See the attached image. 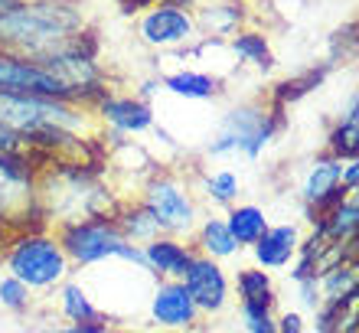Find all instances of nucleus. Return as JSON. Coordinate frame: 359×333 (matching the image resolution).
<instances>
[{"label":"nucleus","mask_w":359,"mask_h":333,"mask_svg":"<svg viewBox=\"0 0 359 333\" xmlns=\"http://www.w3.org/2000/svg\"><path fill=\"white\" fill-rule=\"evenodd\" d=\"M242 320H245L248 333H278V320L271 317V307L242 304Z\"/></svg>","instance_id":"26"},{"label":"nucleus","mask_w":359,"mask_h":333,"mask_svg":"<svg viewBox=\"0 0 359 333\" xmlns=\"http://www.w3.org/2000/svg\"><path fill=\"white\" fill-rule=\"evenodd\" d=\"M0 304L10 307V311H23L29 304V287L13 275L0 278Z\"/></svg>","instance_id":"25"},{"label":"nucleus","mask_w":359,"mask_h":333,"mask_svg":"<svg viewBox=\"0 0 359 333\" xmlns=\"http://www.w3.org/2000/svg\"><path fill=\"white\" fill-rule=\"evenodd\" d=\"M340 177H343V161H337L333 154L320 157V161L311 167L307 180H304V203H307L311 210H317V216L333 210V206L346 196Z\"/></svg>","instance_id":"10"},{"label":"nucleus","mask_w":359,"mask_h":333,"mask_svg":"<svg viewBox=\"0 0 359 333\" xmlns=\"http://www.w3.org/2000/svg\"><path fill=\"white\" fill-rule=\"evenodd\" d=\"M180 281L189 291V297L196 301L199 311H222V304L229 297V281L222 275V268L216 265V258L196 255Z\"/></svg>","instance_id":"7"},{"label":"nucleus","mask_w":359,"mask_h":333,"mask_svg":"<svg viewBox=\"0 0 359 333\" xmlns=\"http://www.w3.org/2000/svg\"><path fill=\"white\" fill-rule=\"evenodd\" d=\"M56 333H121V330H111L108 324H76V327H66V330H56Z\"/></svg>","instance_id":"30"},{"label":"nucleus","mask_w":359,"mask_h":333,"mask_svg":"<svg viewBox=\"0 0 359 333\" xmlns=\"http://www.w3.org/2000/svg\"><path fill=\"white\" fill-rule=\"evenodd\" d=\"M238 20H242V7H209L206 13H203V23H206L209 29H216V33H229V29L236 27Z\"/></svg>","instance_id":"27"},{"label":"nucleus","mask_w":359,"mask_h":333,"mask_svg":"<svg viewBox=\"0 0 359 333\" xmlns=\"http://www.w3.org/2000/svg\"><path fill=\"white\" fill-rule=\"evenodd\" d=\"M343 190H359V154L353 157V161H343Z\"/></svg>","instance_id":"29"},{"label":"nucleus","mask_w":359,"mask_h":333,"mask_svg":"<svg viewBox=\"0 0 359 333\" xmlns=\"http://www.w3.org/2000/svg\"><path fill=\"white\" fill-rule=\"evenodd\" d=\"M359 330V291L337 304H320L317 333H356Z\"/></svg>","instance_id":"15"},{"label":"nucleus","mask_w":359,"mask_h":333,"mask_svg":"<svg viewBox=\"0 0 359 333\" xmlns=\"http://www.w3.org/2000/svg\"><path fill=\"white\" fill-rule=\"evenodd\" d=\"M238 297L242 304H255V307H271L274 304V291H271V278L258 268H245L238 271Z\"/></svg>","instance_id":"20"},{"label":"nucleus","mask_w":359,"mask_h":333,"mask_svg":"<svg viewBox=\"0 0 359 333\" xmlns=\"http://www.w3.org/2000/svg\"><path fill=\"white\" fill-rule=\"evenodd\" d=\"M151 317L161 327H167V330H189V327H196L199 307H196V301L189 297V291L183 287L180 278H167V281L154 291Z\"/></svg>","instance_id":"8"},{"label":"nucleus","mask_w":359,"mask_h":333,"mask_svg":"<svg viewBox=\"0 0 359 333\" xmlns=\"http://www.w3.org/2000/svg\"><path fill=\"white\" fill-rule=\"evenodd\" d=\"M79 33L82 17L62 0H17L0 13V53L33 62L69 49Z\"/></svg>","instance_id":"1"},{"label":"nucleus","mask_w":359,"mask_h":333,"mask_svg":"<svg viewBox=\"0 0 359 333\" xmlns=\"http://www.w3.org/2000/svg\"><path fill=\"white\" fill-rule=\"evenodd\" d=\"M193 29H196L193 17L187 13V7H177V4H157L141 20V36L151 46H180L193 36Z\"/></svg>","instance_id":"9"},{"label":"nucleus","mask_w":359,"mask_h":333,"mask_svg":"<svg viewBox=\"0 0 359 333\" xmlns=\"http://www.w3.org/2000/svg\"><path fill=\"white\" fill-rule=\"evenodd\" d=\"M278 333H301V317L297 314H284L278 320Z\"/></svg>","instance_id":"31"},{"label":"nucleus","mask_w":359,"mask_h":333,"mask_svg":"<svg viewBox=\"0 0 359 333\" xmlns=\"http://www.w3.org/2000/svg\"><path fill=\"white\" fill-rule=\"evenodd\" d=\"M56 238L72 265H95V261H104V258H124V261L147 268L144 248L131 245L124 238L114 216H92V219L66 222V226H59Z\"/></svg>","instance_id":"2"},{"label":"nucleus","mask_w":359,"mask_h":333,"mask_svg":"<svg viewBox=\"0 0 359 333\" xmlns=\"http://www.w3.org/2000/svg\"><path fill=\"white\" fill-rule=\"evenodd\" d=\"M46 163L33 154H4L0 157V222H23L39 216L36 170Z\"/></svg>","instance_id":"4"},{"label":"nucleus","mask_w":359,"mask_h":333,"mask_svg":"<svg viewBox=\"0 0 359 333\" xmlns=\"http://www.w3.org/2000/svg\"><path fill=\"white\" fill-rule=\"evenodd\" d=\"M274 128H278V121H274L271 111H265V108H258V105H242L222 118L216 137H212V144H209L206 151L212 157H222V154L258 157L262 147L271 141Z\"/></svg>","instance_id":"5"},{"label":"nucleus","mask_w":359,"mask_h":333,"mask_svg":"<svg viewBox=\"0 0 359 333\" xmlns=\"http://www.w3.org/2000/svg\"><path fill=\"white\" fill-rule=\"evenodd\" d=\"M59 304H62V314L72 320V324H102V314H98V307L88 301V294L82 291L79 285H62L59 291Z\"/></svg>","instance_id":"19"},{"label":"nucleus","mask_w":359,"mask_h":333,"mask_svg":"<svg viewBox=\"0 0 359 333\" xmlns=\"http://www.w3.org/2000/svg\"><path fill=\"white\" fill-rule=\"evenodd\" d=\"M141 206L154 216L163 236H187L196 226V203L189 190L177 177H167V173H157L144 183Z\"/></svg>","instance_id":"6"},{"label":"nucleus","mask_w":359,"mask_h":333,"mask_svg":"<svg viewBox=\"0 0 359 333\" xmlns=\"http://www.w3.org/2000/svg\"><path fill=\"white\" fill-rule=\"evenodd\" d=\"M226 226H229V232H232V238L238 242V248H242V245H255L258 238L265 236L268 219L258 206H236V210L226 216Z\"/></svg>","instance_id":"17"},{"label":"nucleus","mask_w":359,"mask_h":333,"mask_svg":"<svg viewBox=\"0 0 359 333\" xmlns=\"http://www.w3.org/2000/svg\"><path fill=\"white\" fill-rule=\"evenodd\" d=\"M163 86L170 88L173 95L183 98H212L216 95V82L203 72H177V76H167Z\"/></svg>","instance_id":"21"},{"label":"nucleus","mask_w":359,"mask_h":333,"mask_svg":"<svg viewBox=\"0 0 359 333\" xmlns=\"http://www.w3.org/2000/svg\"><path fill=\"white\" fill-rule=\"evenodd\" d=\"M353 291H359V258L340 261V265H333L330 271H323V275L317 278L320 304H337L343 297H350Z\"/></svg>","instance_id":"14"},{"label":"nucleus","mask_w":359,"mask_h":333,"mask_svg":"<svg viewBox=\"0 0 359 333\" xmlns=\"http://www.w3.org/2000/svg\"><path fill=\"white\" fill-rule=\"evenodd\" d=\"M95 114H98V121H104L118 134H137V131H147L154 124V111L144 102H137V98L102 95L95 102Z\"/></svg>","instance_id":"11"},{"label":"nucleus","mask_w":359,"mask_h":333,"mask_svg":"<svg viewBox=\"0 0 359 333\" xmlns=\"http://www.w3.org/2000/svg\"><path fill=\"white\" fill-rule=\"evenodd\" d=\"M114 222H118V229L124 232V238L131 242V245H147L151 238L163 236L161 226L154 222V216L147 210H144L141 203H134V206H121V210L114 212Z\"/></svg>","instance_id":"16"},{"label":"nucleus","mask_w":359,"mask_h":333,"mask_svg":"<svg viewBox=\"0 0 359 333\" xmlns=\"http://www.w3.org/2000/svg\"><path fill=\"white\" fill-rule=\"evenodd\" d=\"M330 154L337 161H353L359 154V128L350 121H340L330 131Z\"/></svg>","instance_id":"22"},{"label":"nucleus","mask_w":359,"mask_h":333,"mask_svg":"<svg viewBox=\"0 0 359 333\" xmlns=\"http://www.w3.org/2000/svg\"><path fill=\"white\" fill-rule=\"evenodd\" d=\"M343 121H350V124H356V128H359V95L350 102V108H346V114H343Z\"/></svg>","instance_id":"32"},{"label":"nucleus","mask_w":359,"mask_h":333,"mask_svg":"<svg viewBox=\"0 0 359 333\" xmlns=\"http://www.w3.org/2000/svg\"><path fill=\"white\" fill-rule=\"evenodd\" d=\"M69 268H72V261L62 252L59 238L46 236V232H23L7 248V271L20 278L29 291L66 281Z\"/></svg>","instance_id":"3"},{"label":"nucleus","mask_w":359,"mask_h":333,"mask_svg":"<svg viewBox=\"0 0 359 333\" xmlns=\"http://www.w3.org/2000/svg\"><path fill=\"white\" fill-rule=\"evenodd\" d=\"M141 248H144L147 271H154V275H161V278H183V271L189 268V261L196 258L193 248L183 245V242L173 238V236H157Z\"/></svg>","instance_id":"12"},{"label":"nucleus","mask_w":359,"mask_h":333,"mask_svg":"<svg viewBox=\"0 0 359 333\" xmlns=\"http://www.w3.org/2000/svg\"><path fill=\"white\" fill-rule=\"evenodd\" d=\"M206 196H209L212 203H222V206H229V203L238 196V180H236V173L219 170V173H212V177H206Z\"/></svg>","instance_id":"24"},{"label":"nucleus","mask_w":359,"mask_h":333,"mask_svg":"<svg viewBox=\"0 0 359 333\" xmlns=\"http://www.w3.org/2000/svg\"><path fill=\"white\" fill-rule=\"evenodd\" d=\"M4 154H33V151L27 147V141H23L20 134H13L10 128L0 124V157H4ZM33 157H36V154H33Z\"/></svg>","instance_id":"28"},{"label":"nucleus","mask_w":359,"mask_h":333,"mask_svg":"<svg viewBox=\"0 0 359 333\" xmlns=\"http://www.w3.org/2000/svg\"><path fill=\"white\" fill-rule=\"evenodd\" d=\"M199 248L206 258H229L238 252V242L232 238L226 219H206L199 229Z\"/></svg>","instance_id":"18"},{"label":"nucleus","mask_w":359,"mask_h":333,"mask_svg":"<svg viewBox=\"0 0 359 333\" xmlns=\"http://www.w3.org/2000/svg\"><path fill=\"white\" fill-rule=\"evenodd\" d=\"M232 49H236L245 62H255V66H265V69L271 66L268 43H265V36H258V33H238V36L232 39Z\"/></svg>","instance_id":"23"},{"label":"nucleus","mask_w":359,"mask_h":333,"mask_svg":"<svg viewBox=\"0 0 359 333\" xmlns=\"http://www.w3.org/2000/svg\"><path fill=\"white\" fill-rule=\"evenodd\" d=\"M356 333H359V330H356Z\"/></svg>","instance_id":"33"},{"label":"nucleus","mask_w":359,"mask_h":333,"mask_svg":"<svg viewBox=\"0 0 359 333\" xmlns=\"http://www.w3.org/2000/svg\"><path fill=\"white\" fill-rule=\"evenodd\" d=\"M252 248H255V261L262 268H284L301 252V236H297L294 226H274L265 229V236Z\"/></svg>","instance_id":"13"}]
</instances>
